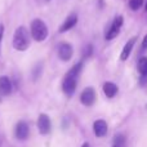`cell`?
Here are the masks:
<instances>
[{
    "label": "cell",
    "mask_w": 147,
    "mask_h": 147,
    "mask_svg": "<svg viewBox=\"0 0 147 147\" xmlns=\"http://www.w3.org/2000/svg\"><path fill=\"white\" fill-rule=\"evenodd\" d=\"M4 25L3 23H0V54H1V43H3V38H4Z\"/></svg>",
    "instance_id": "18"
},
{
    "label": "cell",
    "mask_w": 147,
    "mask_h": 147,
    "mask_svg": "<svg viewBox=\"0 0 147 147\" xmlns=\"http://www.w3.org/2000/svg\"><path fill=\"white\" fill-rule=\"evenodd\" d=\"M30 34H31V38L35 41L41 43V41H44L48 38V34H49L48 26L45 25V22L43 20L35 18V20H32V22L30 25Z\"/></svg>",
    "instance_id": "3"
},
{
    "label": "cell",
    "mask_w": 147,
    "mask_h": 147,
    "mask_svg": "<svg viewBox=\"0 0 147 147\" xmlns=\"http://www.w3.org/2000/svg\"><path fill=\"white\" fill-rule=\"evenodd\" d=\"M138 71L142 78H147V57H142L138 61Z\"/></svg>",
    "instance_id": "14"
},
{
    "label": "cell",
    "mask_w": 147,
    "mask_h": 147,
    "mask_svg": "<svg viewBox=\"0 0 147 147\" xmlns=\"http://www.w3.org/2000/svg\"><path fill=\"white\" fill-rule=\"evenodd\" d=\"M143 4V0H129V7L132 10H138Z\"/></svg>",
    "instance_id": "16"
},
{
    "label": "cell",
    "mask_w": 147,
    "mask_h": 147,
    "mask_svg": "<svg viewBox=\"0 0 147 147\" xmlns=\"http://www.w3.org/2000/svg\"><path fill=\"white\" fill-rule=\"evenodd\" d=\"M127 145V138L124 134H116L114 137V146L116 147H125Z\"/></svg>",
    "instance_id": "15"
},
{
    "label": "cell",
    "mask_w": 147,
    "mask_h": 147,
    "mask_svg": "<svg viewBox=\"0 0 147 147\" xmlns=\"http://www.w3.org/2000/svg\"><path fill=\"white\" fill-rule=\"evenodd\" d=\"M57 56L61 61L67 62L72 58L74 56V48L70 43H61L57 48Z\"/></svg>",
    "instance_id": "6"
},
{
    "label": "cell",
    "mask_w": 147,
    "mask_h": 147,
    "mask_svg": "<svg viewBox=\"0 0 147 147\" xmlns=\"http://www.w3.org/2000/svg\"><path fill=\"white\" fill-rule=\"evenodd\" d=\"M112 147H116V146H112Z\"/></svg>",
    "instance_id": "22"
},
{
    "label": "cell",
    "mask_w": 147,
    "mask_h": 147,
    "mask_svg": "<svg viewBox=\"0 0 147 147\" xmlns=\"http://www.w3.org/2000/svg\"><path fill=\"white\" fill-rule=\"evenodd\" d=\"M92 54H93V45H92V44H88V45H85V48H84V51H83V57H84V59H85V58H89Z\"/></svg>",
    "instance_id": "17"
},
{
    "label": "cell",
    "mask_w": 147,
    "mask_h": 147,
    "mask_svg": "<svg viewBox=\"0 0 147 147\" xmlns=\"http://www.w3.org/2000/svg\"><path fill=\"white\" fill-rule=\"evenodd\" d=\"M146 12H147V4H146Z\"/></svg>",
    "instance_id": "21"
},
{
    "label": "cell",
    "mask_w": 147,
    "mask_h": 147,
    "mask_svg": "<svg viewBox=\"0 0 147 147\" xmlns=\"http://www.w3.org/2000/svg\"><path fill=\"white\" fill-rule=\"evenodd\" d=\"M81 147H89V143H84V145L81 146Z\"/></svg>",
    "instance_id": "20"
},
{
    "label": "cell",
    "mask_w": 147,
    "mask_h": 147,
    "mask_svg": "<svg viewBox=\"0 0 147 147\" xmlns=\"http://www.w3.org/2000/svg\"><path fill=\"white\" fill-rule=\"evenodd\" d=\"M96 99H97L96 90H94V88H92V86H86L80 94V102L86 107L93 106Z\"/></svg>",
    "instance_id": "5"
},
{
    "label": "cell",
    "mask_w": 147,
    "mask_h": 147,
    "mask_svg": "<svg viewBox=\"0 0 147 147\" xmlns=\"http://www.w3.org/2000/svg\"><path fill=\"white\" fill-rule=\"evenodd\" d=\"M123 23H124V18H123V16H116L115 20L112 21L111 26L109 27V30L106 31L105 39H106V40H112V39L116 38L120 32V28H121Z\"/></svg>",
    "instance_id": "4"
},
{
    "label": "cell",
    "mask_w": 147,
    "mask_h": 147,
    "mask_svg": "<svg viewBox=\"0 0 147 147\" xmlns=\"http://www.w3.org/2000/svg\"><path fill=\"white\" fill-rule=\"evenodd\" d=\"M83 69H84V61H80L74 65L65 75L63 81H62V90L67 97H71L75 93L76 86H78V79L80 76L81 71H83Z\"/></svg>",
    "instance_id": "1"
},
{
    "label": "cell",
    "mask_w": 147,
    "mask_h": 147,
    "mask_svg": "<svg viewBox=\"0 0 147 147\" xmlns=\"http://www.w3.org/2000/svg\"><path fill=\"white\" fill-rule=\"evenodd\" d=\"M136 40H137V38H132V39H129V40L127 41V44L124 45V48H123V51H121V54H120V59L121 61H127L128 58H129V56H130V53H132V51H133V47H134V44H136Z\"/></svg>",
    "instance_id": "12"
},
{
    "label": "cell",
    "mask_w": 147,
    "mask_h": 147,
    "mask_svg": "<svg viewBox=\"0 0 147 147\" xmlns=\"http://www.w3.org/2000/svg\"><path fill=\"white\" fill-rule=\"evenodd\" d=\"M119 92V88L115 83H111V81H106L103 84V93L107 98H114L115 96Z\"/></svg>",
    "instance_id": "13"
},
{
    "label": "cell",
    "mask_w": 147,
    "mask_h": 147,
    "mask_svg": "<svg viewBox=\"0 0 147 147\" xmlns=\"http://www.w3.org/2000/svg\"><path fill=\"white\" fill-rule=\"evenodd\" d=\"M142 48L143 49H146L147 48V35L143 38V40H142Z\"/></svg>",
    "instance_id": "19"
},
{
    "label": "cell",
    "mask_w": 147,
    "mask_h": 147,
    "mask_svg": "<svg viewBox=\"0 0 147 147\" xmlns=\"http://www.w3.org/2000/svg\"><path fill=\"white\" fill-rule=\"evenodd\" d=\"M13 90V84L8 76H0V96H9Z\"/></svg>",
    "instance_id": "10"
},
{
    "label": "cell",
    "mask_w": 147,
    "mask_h": 147,
    "mask_svg": "<svg viewBox=\"0 0 147 147\" xmlns=\"http://www.w3.org/2000/svg\"><path fill=\"white\" fill-rule=\"evenodd\" d=\"M14 134H16V138L20 141H26L28 138L30 128H28V124L25 121V120H20V121L16 124Z\"/></svg>",
    "instance_id": "7"
},
{
    "label": "cell",
    "mask_w": 147,
    "mask_h": 147,
    "mask_svg": "<svg viewBox=\"0 0 147 147\" xmlns=\"http://www.w3.org/2000/svg\"><path fill=\"white\" fill-rule=\"evenodd\" d=\"M93 132L97 137H105L107 134V123L99 119L93 123Z\"/></svg>",
    "instance_id": "11"
},
{
    "label": "cell",
    "mask_w": 147,
    "mask_h": 147,
    "mask_svg": "<svg viewBox=\"0 0 147 147\" xmlns=\"http://www.w3.org/2000/svg\"><path fill=\"white\" fill-rule=\"evenodd\" d=\"M38 130L40 134H48L51 132V119L47 114H40L38 117Z\"/></svg>",
    "instance_id": "9"
},
{
    "label": "cell",
    "mask_w": 147,
    "mask_h": 147,
    "mask_svg": "<svg viewBox=\"0 0 147 147\" xmlns=\"http://www.w3.org/2000/svg\"><path fill=\"white\" fill-rule=\"evenodd\" d=\"M13 48L18 52H25L30 48L31 44V34L26 26H18L13 34Z\"/></svg>",
    "instance_id": "2"
},
{
    "label": "cell",
    "mask_w": 147,
    "mask_h": 147,
    "mask_svg": "<svg viewBox=\"0 0 147 147\" xmlns=\"http://www.w3.org/2000/svg\"><path fill=\"white\" fill-rule=\"evenodd\" d=\"M76 23H78V14L76 13H70L66 17V20L63 21V23L58 27V32H61V34L67 32V31H70L71 28L75 27Z\"/></svg>",
    "instance_id": "8"
}]
</instances>
